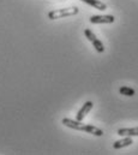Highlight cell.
Listing matches in <instances>:
<instances>
[{"label": "cell", "instance_id": "cell-7", "mask_svg": "<svg viewBox=\"0 0 138 155\" xmlns=\"http://www.w3.org/2000/svg\"><path fill=\"white\" fill-rule=\"evenodd\" d=\"M118 135L119 136H129V137H133L138 136V127H125V129H119L118 130Z\"/></svg>", "mask_w": 138, "mask_h": 155}, {"label": "cell", "instance_id": "cell-4", "mask_svg": "<svg viewBox=\"0 0 138 155\" xmlns=\"http://www.w3.org/2000/svg\"><path fill=\"white\" fill-rule=\"evenodd\" d=\"M89 21L93 24H109V23H113L115 18L112 15H95V16H91Z\"/></svg>", "mask_w": 138, "mask_h": 155}, {"label": "cell", "instance_id": "cell-3", "mask_svg": "<svg viewBox=\"0 0 138 155\" xmlns=\"http://www.w3.org/2000/svg\"><path fill=\"white\" fill-rule=\"evenodd\" d=\"M84 35H85L87 39L93 43V46L95 47L96 52H99V53H104V43H102V41H100V40L97 39L96 35H95L90 29H85V30H84Z\"/></svg>", "mask_w": 138, "mask_h": 155}, {"label": "cell", "instance_id": "cell-6", "mask_svg": "<svg viewBox=\"0 0 138 155\" xmlns=\"http://www.w3.org/2000/svg\"><path fill=\"white\" fill-rule=\"evenodd\" d=\"M133 143L132 141V137H129V136H124V138L119 140V141H115L113 143V148L114 149H121V148H125V147H129Z\"/></svg>", "mask_w": 138, "mask_h": 155}, {"label": "cell", "instance_id": "cell-2", "mask_svg": "<svg viewBox=\"0 0 138 155\" xmlns=\"http://www.w3.org/2000/svg\"><path fill=\"white\" fill-rule=\"evenodd\" d=\"M79 12V8L77 6L72 7H65V8H58V10H52L48 12V18L54 21L64 17H70V16H76Z\"/></svg>", "mask_w": 138, "mask_h": 155}, {"label": "cell", "instance_id": "cell-8", "mask_svg": "<svg viewBox=\"0 0 138 155\" xmlns=\"http://www.w3.org/2000/svg\"><path fill=\"white\" fill-rule=\"evenodd\" d=\"M80 1H83V2H85L88 5H90V6H93L96 10H100V11L107 10V5L104 2H102V1H100V0H80Z\"/></svg>", "mask_w": 138, "mask_h": 155}, {"label": "cell", "instance_id": "cell-1", "mask_svg": "<svg viewBox=\"0 0 138 155\" xmlns=\"http://www.w3.org/2000/svg\"><path fill=\"white\" fill-rule=\"evenodd\" d=\"M61 124H64L65 126H67L70 129H73V130H77V131H84V132L91 134V135L97 136V137L104 136V130H101L100 127L94 126L91 124H83L79 120H73V119H70V118H64L61 120Z\"/></svg>", "mask_w": 138, "mask_h": 155}, {"label": "cell", "instance_id": "cell-5", "mask_svg": "<svg viewBox=\"0 0 138 155\" xmlns=\"http://www.w3.org/2000/svg\"><path fill=\"white\" fill-rule=\"evenodd\" d=\"M93 107H94V102H93V101H87V102L82 106V108L78 111V113H77V116H76V120L83 121V119H84L85 116L93 110Z\"/></svg>", "mask_w": 138, "mask_h": 155}, {"label": "cell", "instance_id": "cell-9", "mask_svg": "<svg viewBox=\"0 0 138 155\" xmlns=\"http://www.w3.org/2000/svg\"><path fill=\"white\" fill-rule=\"evenodd\" d=\"M119 93H120L121 95H125V96H133V95L136 94L135 89L131 88V87H127V85L121 87V88L119 89Z\"/></svg>", "mask_w": 138, "mask_h": 155}]
</instances>
